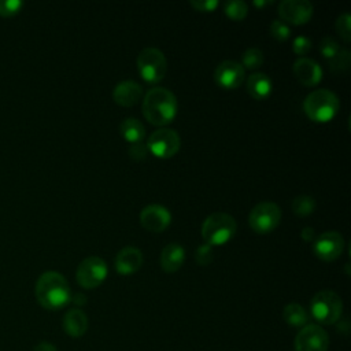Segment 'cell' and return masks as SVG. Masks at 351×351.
<instances>
[{
    "instance_id": "6da1fadb",
    "label": "cell",
    "mask_w": 351,
    "mask_h": 351,
    "mask_svg": "<svg viewBox=\"0 0 351 351\" xmlns=\"http://www.w3.org/2000/svg\"><path fill=\"white\" fill-rule=\"evenodd\" d=\"M143 115L155 125L165 126L177 115V99L173 92L166 88H151L143 97Z\"/></svg>"
},
{
    "instance_id": "7a4b0ae2",
    "label": "cell",
    "mask_w": 351,
    "mask_h": 351,
    "mask_svg": "<svg viewBox=\"0 0 351 351\" xmlns=\"http://www.w3.org/2000/svg\"><path fill=\"white\" fill-rule=\"evenodd\" d=\"M37 302L47 310H59L64 307L70 299V287L66 278L58 271L43 273L34 288Z\"/></svg>"
},
{
    "instance_id": "3957f363",
    "label": "cell",
    "mask_w": 351,
    "mask_h": 351,
    "mask_svg": "<svg viewBox=\"0 0 351 351\" xmlns=\"http://www.w3.org/2000/svg\"><path fill=\"white\" fill-rule=\"evenodd\" d=\"M340 101L336 93L329 89H317L308 93L303 101L304 114L314 122L325 123L339 112Z\"/></svg>"
},
{
    "instance_id": "277c9868",
    "label": "cell",
    "mask_w": 351,
    "mask_h": 351,
    "mask_svg": "<svg viewBox=\"0 0 351 351\" xmlns=\"http://www.w3.org/2000/svg\"><path fill=\"white\" fill-rule=\"evenodd\" d=\"M237 225L232 215L226 213L210 214L202 225V236L208 245H223L236 233Z\"/></svg>"
},
{
    "instance_id": "5b68a950",
    "label": "cell",
    "mask_w": 351,
    "mask_h": 351,
    "mask_svg": "<svg viewBox=\"0 0 351 351\" xmlns=\"http://www.w3.org/2000/svg\"><path fill=\"white\" fill-rule=\"evenodd\" d=\"M310 313L314 319L324 325L337 322L343 313L341 298L329 289L317 292L310 302Z\"/></svg>"
},
{
    "instance_id": "8992f818",
    "label": "cell",
    "mask_w": 351,
    "mask_h": 351,
    "mask_svg": "<svg viewBox=\"0 0 351 351\" xmlns=\"http://www.w3.org/2000/svg\"><path fill=\"white\" fill-rule=\"evenodd\" d=\"M137 69L140 75L149 84H156L163 80L167 70L165 53L154 47L144 48L137 56Z\"/></svg>"
},
{
    "instance_id": "52a82bcc",
    "label": "cell",
    "mask_w": 351,
    "mask_h": 351,
    "mask_svg": "<svg viewBox=\"0 0 351 351\" xmlns=\"http://www.w3.org/2000/svg\"><path fill=\"white\" fill-rule=\"evenodd\" d=\"M281 221V210L273 202H262L256 204L248 215L250 228L261 234L273 232Z\"/></svg>"
},
{
    "instance_id": "ba28073f",
    "label": "cell",
    "mask_w": 351,
    "mask_h": 351,
    "mask_svg": "<svg viewBox=\"0 0 351 351\" xmlns=\"http://www.w3.org/2000/svg\"><path fill=\"white\" fill-rule=\"evenodd\" d=\"M145 144L148 151L156 158L169 159L178 152L181 138L176 130L169 128H159L151 133Z\"/></svg>"
},
{
    "instance_id": "9c48e42d",
    "label": "cell",
    "mask_w": 351,
    "mask_h": 351,
    "mask_svg": "<svg viewBox=\"0 0 351 351\" xmlns=\"http://www.w3.org/2000/svg\"><path fill=\"white\" fill-rule=\"evenodd\" d=\"M107 263L99 256L85 258L77 267V282L85 289H93L103 284L107 277Z\"/></svg>"
},
{
    "instance_id": "30bf717a",
    "label": "cell",
    "mask_w": 351,
    "mask_h": 351,
    "mask_svg": "<svg viewBox=\"0 0 351 351\" xmlns=\"http://www.w3.org/2000/svg\"><path fill=\"white\" fill-rule=\"evenodd\" d=\"M328 333L314 324L303 326L293 341L295 351H328Z\"/></svg>"
},
{
    "instance_id": "8fae6325",
    "label": "cell",
    "mask_w": 351,
    "mask_h": 351,
    "mask_svg": "<svg viewBox=\"0 0 351 351\" xmlns=\"http://www.w3.org/2000/svg\"><path fill=\"white\" fill-rule=\"evenodd\" d=\"M313 250L319 259L325 262H332L343 254L344 239L336 230L324 232L315 239Z\"/></svg>"
},
{
    "instance_id": "7c38bea8",
    "label": "cell",
    "mask_w": 351,
    "mask_h": 351,
    "mask_svg": "<svg viewBox=\"0 0 351 351\" xmlns=\"http://www.w3.org/2000/svg\"><path fill=\"white\" fill-rule=\"evenodd\" d=\"M278 14L282 22L304 25L313 16V4L307 0H282L278 4Z\"/></svg>"
},
{
    "instance_id": "4fadbf2b",
    "label": "cell",
    "mask_w": 351,
    "mask_h": 351,
    "mask_svg": "<svg viewBox=\"0 0 351 351\" xmlns=\"http://www.w3.org/2000/svg\"><path fill=\"white\" fill-rule=\"evenodd\" d=\"M171 222L170 211L160 204H148L140 211V223L148 232L160 233Z\"/></svg>"
},
{
    "instance_id": "5bb4252c",
    "label": "cell",
    "mask_w": 351,
    "mask_h": 351,
    "mask_svg": "<svg viewBox=\"0 0 351 351\" xmlns=\"http://www.w3.org/2000/svg\"><path fill=\"white\" fill-rule=\"evenodd\" d=\"M244 77H245L244 67L241 66V63L236 60H223L217 66L214 71L215 82L223 89L239 88L243 84Z\"/></svg>"
},
{
    "instance_id": "9a60e30c",
    "label": "cell",
    "mask_w": 351,
    "mask_h": 351,
    "mask_svg": "<svg viewBox=\"0 0 351 351\" xmlns=\"http://www.w3.org/2000/svg\"><path fill=\"white\" fill-rule=\"evenodd\" d=\"M292 69H293V74H295L296 80L306 86H314L322 78L321 66L310 58H304V56L298 58L293 62Z\"/></svg>"
},
{
    "instance_id": "2e32d148",
    "label": "cell",
    "mask_w": 351,
    "mask_h": 351,
    "mask_svg": "<svg viewBox=\"0 0 351 351\" xmlns=\"http://www.w3.org/2000/svg\"><path fill=\"white\" fill-rule=\"evenodd\" d=\"M143 254L136 247H123L115 256V270L122 276L136 273L143 265Z\"/></svg>"
},
{
    "instance_id": "e0dca14e",
    "label": "cell",
    "mask_w": 351,
    "mask_h": 351,
    "mask_svg": "<svg viewBox=\"0 0 351 351\" xmlns=\"http://www.w3.org/2000/svg\"><path fill=\"white\" fill-rule=\"evenodd\" d=\"M143 97V86L132 80L122 81L115 85L112 90V99L118 106L132 107Z\"/></svg>"
},
{
    "instance_id": "ac0fdd59",
    "label": "cell",
    "mask_w": 351,
    "mask_h": 351,
    "mask_svg": "<svg viewBox=\"0 0 351 351\" xmlns=\"http://www.w3.org/2000/svg\"><path fill=\"white\" fill-rule=\"evenodd\" d=\"M185 261V250L178 243H169L160 254V267L166 273H176Z\"/></svg>"
},
{
    "instance_id": "d6986e66",
    "label": "cell",
    "mask_w": 351,
    "mask_h": 351,
    "mask_svg": "<svg viewBox=\"0 0 351 351\" xmlns=\"http://www.w3.org/2000/svg\"><path fill=\"white\" fill-rule=\"evenodd\" d=\"M88 329V317L80 308H71L63 315V330L71 337H81Z\"/></svg>"
},
{
    "instance_id": "ffe728a7",
    "label": "cell",
    "mask_w": 351,
    "mask_h": 351,
    "mask_svg": "<svg viewBox=\"0 0 351 351\" xmlns=\"http://www.w3.org/2000/svg\"><path fill=\"white\" fill-rule=\"evenodd\" d=\"M273 89V82L270 77L265 73H254L247 80V90L251 97L256 100L266 99Z\"/></svg>"
},
{
    "instance_id": "44dd1931",
    "label": "cell",
    "mask_w": 351,
    "mask_h": 351,
    "mask_svg": "<svg viewBox=\"0 0 351 351\" xmlns=\"http://www.w3.org/2000/svg\"><path fill=\"white\" fill-rule=\"evenodd\" d=\"M121 136L130 144L143 141L145 136V128L137 118H126L119 125Z\"/></svg>"
},
{
    "instance_id": "7402d4cb",
    "label": "cell",
    "mask_w": 351,
    "mask_h": 351,
    "mask_svg": "<svg viewBox=\"0 0 351 351\" xmlns=\"http://www.w3.org/2000/svg\"><path fill=\"white\" fill-rule=\"evenodd\" d=\"M282 317L287 321V324L293 326V328L306 326L307 321H308L307 311L299 303H289V304H287L284 307Z\"/></svg>"
},
{
    "instance_id": "603a6c76",
    "label": "cell",
    "mask_w": 351,
    "mask_h": 351,
    "mask_svg": "<svg viewBox=\"0 0 351 351\" xmlns=\"http://www.w3.org/2000/svg\"><path fill=\"white\" fill-rule=\"evenodd\" d=\"M315 210V200L310 195H299L292 200V211L299 217H307Z\"/></svg>"
},
{
    "instance_id": "cb8c5ba5",
    "label": "cell",
    "mask_w": 351,
    "mask_h": 351,
    "mask_svg": "<svg viewBox=\"0 0 351 351\" xmlns=\"http://www.w3.org/2000/svg\"><path fill=\"white\" fill-rule=\"evenodd\" d=\"M223 11L226 16H229L233 21H241L248 14V5L243 0H229L223 5Z\"/></svg>"
},
{
    "instance_id": "d4e9b609",
    "label": "cell",
    "mask_w": 351,
    "mask_h": 351,
    "mask_svg": "<svg viewBox=\"0 0 351 351\" xmlns=\"http://www.w3.org/2000/svg\"><path fill=\"white\" fill-rule=\"evenodd\" d=\"M329 63V69L339 74V73H344L346 70H348L350 63H351V52L346 48H340V51L330 59L328 60Z\"/></svg>"
},
{
    "instance_id": "484cf974",
    "label": "cell",
    "mask_w": 351,
    "mask_h": 351,
    "mask_svg": "<svg viewBox=\"0 0 351 351\" xmlns=\"http://www.w3.org/2000/svg\"><path fill=\"white\" fill-rule=\"evenodd\" d=\"M241 62H243V67L245 69H250V70H256L259 69L263 62H265V56H263V52L258 48H248L244 53H243V58H241Z\"/></svg>"
},
{
    "instance_id": "4316f807",
    "label": "cell",
    "mask_w": 351,
    "mask_h": 351,
    "mask_svg": "<svg viewBox=\"0 0 351 351\" xmlns=\"http://www.w3.org/2000/svg\"><path fill=\"white\" fill-rule=\"evenodd\" d=\"M336 30H337L339 36L346 43H350V40H351V16L348 12H343L336 19Z\"/></svg>"
},
{
    "instance_id": "83f0119b",
    "label": "cell",
    "mask_w": 351,
    "mask_h": 351,
    "mask_svg": "<svg viewBox=\"0 0 351 351\" xmlns=\"http://www.w3.org/2000/svg\"><path fill=\"white\" fill-rule=\"evenodd\" d=\"M340 51L339 43L333 37H324L319 43V52L326 59L330 60Z\"/></svg>"
},
{
    "instance_id": "f1b7e54d",
    "label": "cell",
    "mask_w": 351,
    "mask_h": 351,
    "mask_svg": "<svg viewBox=\"0 0 351 351\" xmlns=\"http://www.w3.org/2000/svg\"><path fill=\"white\" fill-rule=\"evenodd\" d=\"M270 34L277 41H285L291 36V29L285 22H282L280 19H274L270 23Z\"/></svg>"
},
{
    "instance_id": "f546056e",
    "label": "cell",
    "mask_w": 351,
    "mask_h": 351,
    "mask_svg": "<svg viewBox=\"0 0 351 351\" xmlns=\"http://www.w3.org/2000/svg\"><path fill=\"white\" fill-rule=\"evenodd\" d=\"M214 259V251L213 247L208 244H202L196 248L195 251V261L200 265V266H207L213 262Z\"/></svg>"
},
{
    "instance_id": "4dcf8cb0",
    "label": "cell",
    "mask_w": 351,
    "mask_h": 351,
    "mask_svg": "<svg viewBox=\"0 0 351 351\" xmlns=\"http://www.w3.org/2000/svg\"><path fill=\"white\" fill-rule=\"evenodd\" d=\"M23 3L21 0H0V15L12 16L21 11Z\"/></svg>"
},
{
    "instance_id": "1f68e13d",
    "label": "cell",
    "mask_w": 351,
    "mask_h": 351,
    "mask_svg": "<svg viewBox=\"0 0 351 351\" xmlns=\"http://www.w3.org/2000/svg\"><path fill=\"white\" fill-rule=\"evenodd\" d=\"M149 151L147 148V144L143 143V141H138V143H133L130 144L129 147V155L132 159L140 162V160H144L147 156H148Z\"/></svg>"
},
{
    "instance_id": "d6a6232c",
    "label": "cell",
    "mask_w": 351,
    "mask_h": 351,
    "mask_svg": "<svg viewBox=\"0 0 351 351\" xmlns=\"http://www.w3.org/2000/svg\"><path fill=\"white\" fill-rule=\"evenodd\" d=\"M310 49H311V40L304 36L296 37L292 43V51L296 55H306Z\"/></svg>"
},
{
    "instance_id": "836d02e7",
    "label": "cell",
    "mask_w": 351,
    "mask_h": 351,
    "mask_svg": "<svg viewBox=\"0 0 351 351\" xmlns=\"http://www.w3.org/2000/svg\"><path fill=\"white\" fill-rule=\"evenodd\" d=\"M191 5L197 10V11H202V12H210V11H214L218 5V1L217 0H191L189 1Z\"/></svg>"
},
{
    "instance_id": "e575fe53",
    "label": "cell",
    "mask_w": 351,
    "mask_h": 351,
    "mask_svg": "<svg viewBox=\"0 0 351 351\" xmlns=\"http://www.w3.org/2000/svg\"><path fill=\"white\" fill-rule=\"evenodd\" d=\"M300 236H302V239H303L304 241H307V243L314 241V239H315V230H314L313 228H310V226H306V228L302 229Z\"/></svg>"
},
{
    "instance_id": "d590c367",
    "label": "cell",
    "mask_w": 351,
    "mask_h": 351,
    "mask_svg": "<svg viewBox=\"0 0 351 351\" xmlns=\"http://www.w3.org/2000/svg\"><path fill=\"white\" fill-rule=\"evenodd\" d=\"M33 351H58L56 347L52 344V343H48V341H41L38 343Z\"/></svg>"
},
{
    "instance_id": "8d00e7d4",
    "label": "cell",
    "mask_w": 351,
    "mask_h": 351,
    "mask_svg": "<svg viewBox=\"0 0 351 351\" xmlns=\"http://www.w3.org/2000/svg\"><path fill=\"white\" fill-rule=\"evenodd\" d=\"M85 302H86V299H85V296H84L82 293H77V295H75L74 303H77V304H84Z\"/></svg>"
},
{
    "instance_id": "74e56055",
    "label": "cell",
    "mask_w": 351,
    "mask_h": 351,
    "mask_svg": "<svg viewBox=\"0 0 351 351\" xmlns=\"http://www.w3.org/2000/svg\"><path fill=\"white\" fill-rule=\"evenodd\" d=\"M255 5H266V4H270V1H254Z\"/></svg>"
}]
</instances>
